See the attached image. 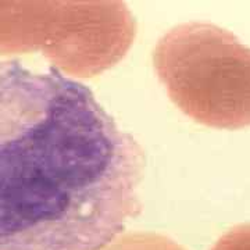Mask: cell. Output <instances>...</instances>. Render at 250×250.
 <instances>
[{"label": "cell", "mask_w": 250, "mask_h": 250, "mask_svg": "<svg viewBox=\"0 0 250 250\" xmlns=\"http://www.w3.org/2000/svg\"><path fill=\"white\" fill-rule=\"evenodd\" d=\"M142 175L85 85L0 62V250H102L139 213Z\"/></svg>", "instance_id": "1"}, {"label": "cell", "mask_w": 250, "mask_h": 250, "mask_svg": "<svg viewBox=\"0 0 250 250\" xmlns=\"http://www.w3.org/2000/svg\"><path fill=\"white\" fill-rule=\"evenodd\" d=\"M163 78L181 107L220 128L250 124V49L206 24L172 32L161 53Z\"/></svg>", "instance_id": "2"}, {"label": "cell", "mask_w": 250, "mask_h": 250, "mask_svg": "<svg viewBox=\"0 0 250 250\" xmlns=\"http://www.w3.org/2000/svg\"><path fill=\"white\" fill-rule=\"evenodd\" d=\"M214 250H250V225L241 227L228 233Z\"/></svg>", "instance_id": "3"}]
</instances>
